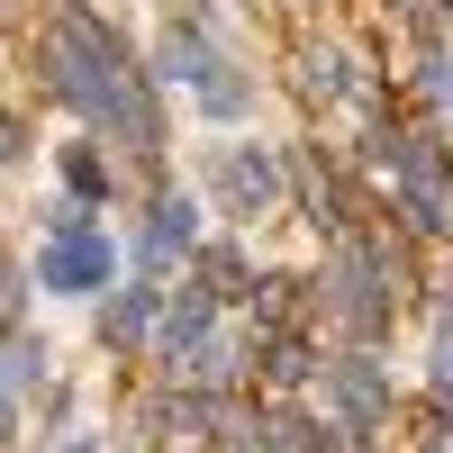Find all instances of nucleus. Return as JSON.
<instances>
[{"label":"nucleus","mask_w":453,"mask_h":453,"mask_svg":"<svg viewBox=\"0 0 453 453\" xmlns=\"http://www.w3.org/2000/svg\"><path fill=\"white\" fill-rule=\"evenodd\" d=\"M46 73L91 127H109L119 145H136V155L155 145V100H145L136 64L119 55V36H100L91 19H55L46 27Z\"/></svg>","instance_id":"obj_1"},{"label":"nucleus","mask_w":453,"mask_h":453,"mask_svg":"<svg viewBox=\"0 0 453 453\" xmlns=\"http://www.w3.org/2000/svg\"><path fill=\"white\" fill-rule=\"evenodd\" d=\"M381 155H390V173H399V191H408V218L426 226V236H453V173H444V155H435V136H381Z\"/></svg>","instance_id":"obj_2"},{"label":"nucleus","mask_w":453,"mask_h":453,"mask_svg":"<svg viewBox=\"0 0 453 453\" xmlns=\"http://www.w3.org/2000/svg\"><path fill=\"white\" fill-rule=\"evenodd\" d=\"M164 73H173V82H191V91L218 109V119H236V109H245L236 64H226V55H209V36H191V27H173V36H164Z\"/></svg>","instance_id":"obj_3"},{"label":"nucleus","mask_w":453,"mask_h":453,"mask_svg":"<svg viewBox=\"0 0 453 453\" xmlns=\"http://www.w3.org/2000/svg\"><path fill=\"white\" fill-rule=\"evenodd\" d=\"M335 309H345V326L354 335H381V318H390V299H381V273H372V245L363 236H335Z\"/></svg>","instance_id":"obj_4"},{"label":"nucleus","mask_w":453,"mask_h":453,"mask_svg":"<svg viewBox=\"0 0 453 453\" xmlns=\"http://www.w3.org/2000/svg\"><path fill=\"white\" fill-rule=\"evenodd\" d=\"M36 281H46V290H100L109 281V236H91V226L73 218L64 236L36 254Z\"/></svg>","instance_id":"obj_5"},{"label":"nucleus","mask_w":453,"mask_h":453,"mask_svg":"<svg viewBox=\"0 0 453 453\" xmlns=\"http://www.w3.org/2000/svg\"><path fill=\"white\" fill-rule=\"evenodd\" d=\"M155 435H164V453H218V444L245 453V435H218V426H209V399H191V390L155 408Z\"/></svg>","instance_id":"obj_6"},{"label":"nucleus","mask_w":453,"mask_h":453,"mask_svg":"<svg viewBox=\"0 0 453 453\" xmlns=\"http://www.w3.org/2000/svg\"><path fill=\"white\" fill-rule=\"evenodd\" d=\"M218 191L236 200L245 218H263V209L281 200V164H273V155H254V145H236V155L218 164Z\"/></svg>","instance_id":"obj_7"},{"label":"nucleus","mask_w":453,"mask_h":453,"mask_svg":"<svg viewBox=\"0 0 453 453\" xmlns=\"http://www.w3.org/2000/svg\"><path fill=\"white\" fill-rule=\"evenodd\" d=\"M263 453H335V426L299 418V408H273L263 418Z\"/></svg>","instance_id":"obj_8"},{"label":"nucleus","mask_w":453,"mask_h":453,"mask_svg":"<svg viewBox=\"0 0 453 453\" xmlns=\"http://www.w3.org/2000/svg\"><path fill=\"white\" fill-rule=\"evenodd\" d=\"M191 218H200L191 200H164V209H155V226H145V263H155V273H164L173 254H191V236H200Z\"/></svg>","instance_id":"obj_9"},{"label":"nucleus","mask_w":453,"mask_h":453,"mask_svg":"<svg viewBox=\"0 0 453 453\" xmlns=\"http://www.w3.org/2000/svg\"><path fill=\"white\" fill-rule=\"evenodd\" d=\"M335 399H345L354 418H381V381H372V354H345V363H335Z\"/></svg>","instance_id":"obj_10"},{"label":"nucleus","mask_w":453,"mask_h":453,"mask_svg":"<svg viewBox=\"0 0 453 453\" xmlns=\"http://www.w3.org/2000/svg\"><path fill=\"white\" fill-rule=\"evenodd\" d=\"M309 345H299V335H273V345H263V381H273V390H299V381H309Z\"/></svg>","instance_id":"obj_11"},{"label":"nucleus","mask_w":453,"mask_h":453,"mask_svg":"<svg viewBox=\"0 0 453 453\" xmlns=\"http://www.w3.org/2000/svg\"><path fill=\"white\" fill-rule=\"evenodd\" d=\"M145 326H155V290H127L109 309V345H145Z\"/></svg>","instance_id":"obj_12"},{"label":"nucleus","mask_w":453,"mask_h":453,"mask_svg":"<svg viewBox=\"0 0 453 453\" xmlns=\"http://www.w3.org/2000/svg\"><path fill=\"white\" fill-rule=\"evenodd\" d=\"M435 390H453V299L435 309Z\"/></svg>","instance_id":"obj_13"},{"label":"nucleus","mask_w":453,"mask_h":453,"mask_svg":"<svg viewBox=\"0 0 453 453\" xmlns=\"http://www.w3.org/2000/svg\"><path fill=\"white\" fill-rule=\"evenodd\" d=\"M64 173H73V191H100V181H109V173H100V155H91V145H73V164H64Z\"/></svg>","instance_id":"obj_14"},{"label":"nucleus","mask_w":453,"mask_h":453,"mask_svg":"<svg viewBox=\"0 0 453 453\" xmlns=\"http://www.w3.org/2000/svg\"><path fill=\"white\" fill-rule=\"evenodd\" d=\"M426 91H435V100H453V55H435V64H426Z\"/></svg>","instance_id":"obj_15"},{"label":"nucleus","mask_w":453,"mask_h":453,"mask_svg":"<svg viewBox=\"0 0 453 453\" xmlns=\"http://www.w3.org/2000/svg\"><path fill=\"white\" fill-rule=\"evenodd\" d=\"M19 155V119H0V164H10Z\"/></svg>","instance_id":"obj_16"},{"label":"nucleus","mask_w":453,"mask_h":453,"mask_svg":"<svg viewBox=\"0 0 453 453\" xmlns=\"http://www.w3.org/2000/svg\"><path fill=\"white\" fill-rule=\"evenodd\" d=\"M0 444H10V381H0Z\"/></svg>","instance_id":"obj_17"},{"label":"nucleus","mask_w":453,"mask_h":453,"mask_svg":"<svg viewBox=\"0 0 453 453\" xmlns=\"http://www.w3.org/2000/svg\"><path fill=\"white\" fill-rule=\"evenodd\" d=\"M19 10H27V0H0V19H19Z\"/></svg>","instance_id":"obj_18"},{"label":"nucleus","mask_w":453,"mask_h":453,"mask_svg":"<svg viewBox=\"0 0 453 453\" xmlns=\"http://www.w3.org/2000/svg\"><path fill=\"white\" fill-rule=\"evenodd\" d=\"M64 453H91V444H64Z\"/></svg>","instance_id":"obj_19"}]
</instances>
